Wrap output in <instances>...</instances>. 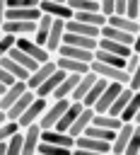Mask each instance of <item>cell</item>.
Returning a JSON list of instances; mask_svg holds the SVG:
<instances>
[{
  "label": "cell",
  "instance_id": "cell-44",
  "mask_svg": "<svg viewBox=\"0 0 140 155\" xmlns=\"http://www.w3.org/2000/svg\"><path fill=\"white\" fill-rule=\"evenodd\" d=\"M133 90H140V61H138V65H135V70L130 73V82H128Z\"/></svg>",
  "mask_w": 140,
  "mask_h": 155
},
{
  "label": "cell",
  "instance_id": "cell-11",
  "mask_svg": "<svg viewBox=\"0 0 140 155\" xmlns=\"http://www.w3.org/2000/svg\"><path fill=\"white\" fill-rule=\"evenodd\" d=\"M41 140L53 143V145H60V148H68V150L75 148V136H70L68 131H58V128H46V131H41Z\"/></svg>",
  "mask_w": 140,
  "mask_h": 155
},
{
  "label": "cell",
  "instance_id": "cell-43",
  "mask_svg": "<svg viewBox=\"0 0 140 155\" xmlns=\"http://www.w3.org/2000/svg\"><path fill=\"white\" fill-rule=\"evenodd\" d=\"M10 10L14 7H39V0H5Z\"/></svg>",
  "mask_w": 140,
  "mask_h": 155
},
{
  "label": "cell",
  "instance_id": "cell-20",
  "mask_svg": "<svg viewBox=\"0 0 140 155\" xmlns=\"http://www.w3.org/2000/svg\"><path fill=\"white\" fill-rule=\"evenodd\" d=\"M51 27H53V17L41 12V17H39V22H36V31L31 34V39H34L36 44L46 46V41H48V34H51Z\"/></svg>",
  "mask_w": 140,
  "mask_h": 155
},
{
  "label": "cell",
  "instance_id": "cell-27",
  "mask_svg": "<svg viewBox=\"0 0 140 155\" xmlns=\"http://www.w3.org/2000/svg\"><path fill=\"white\" fill-rule=\"evenodd\" d=\"M34 97H36V92H34L31 87H29V90H24V94H22V97H19V99L7 109V119H14V121H17V119H19V114H22V111L34 102Z\"/></svg>",
  "mask_w": 140,
  "mask_h": 155
},
{
  "label": "cell",
  "instance_id": "cell-48",
  "mask_svg": "<svg viewBox=\"0 0 140 155\" xmlns=\"http://www.w3.org/2000/svg\"><path fill=\"white\" fill-rule=\"evenodd\" d=\"M133 51L135 53H140V29L135 31V36H133Z\"/></svg>",
  "mask_w": 140,
  "mask_h": 155
},
{
  "label": "cell",
  "instance_id": "cell-50",
  "mask_svg": "<svg viewBox=\"0 0 140 155\" xmlns=\"http://www.w3.org/2000/svg\"><path fill=\"white\" fill-rule=\"evenodd\" d=\"M0 155H7V140H0Z\"/></svg>",
  "mask_w": 140,
  "mask_h": 155
},
{
  "label": "cell",
  "instance_id": "cell-24",
  "mask_svg": "<svg viewBox=\"0 0 140 155\" xmlns=\"http://www.w3.org/2000/svg\"><path fill=\"white\" fill-rule=\"evenodd\" d=\"M41 17V10L39 7H14L5 12V19H22V22H36Z\"/></svg>",
  "mask_w": 140,
  "mask_h": 155
},
{
  "label": "cell",
  "instance_id": "cell-55",
  "mask_svg": "<svg viewBox=\"0 0 140 155\" xmlns=\"http://www.w3.org/2000/svg\"><path fill=\"white\" fill-rule=\"evenodd\" d=\"M0 36H2V29H0Z\"/></svg>",
  "mask_w": 140,
  "mask_h": 155
},
{
  "label": "cell",
  "instance_id": "cell-26",
  "mask_svg": "<svg viewBox=\"0 0 140 155\" xmlns=\"http://www.w3.org/2000/svg\"><path fill=\"white\" fill-rule=\"evenodd\" d=\"M56 65L65 73H87L89 70V63L84 61H75V58H68V56H53Z\"/></svg>",
  "mask_w": 140,
  "mask_h": 155
},
{
  "label": "cell",
  "instance_id": "cell-10",
  "mask_svg": "<svg viewBox=\"0 0 140 155\" xmlns=\"http://www.w3.org/2000/svg\"><path fill=\"white\" fill-rule=\"evenodd\" d=\"M123 90V85L121 82H106V87H104V92L99 94V99L94 102V111L97 114H101V111H109V107H111V102L118 97V92Z\"/></svg>",
  "mask_w": 140,
  "mask_h": 155
},
{
  "label": "cell",
  "instance_id": "cell-42",
  "mask_svg": "<svg viewBox=\"0 0 140 155\" xmlns=\"http://www.w3.org/2000/svg\"><path fill=\"white\" fill-rule=\"evenodd\" d=\"M126 15H128L130 19H140V0H128Z\"/></svg>",
  "mask_w": 140,
  "mask_h": 155
},
{
  "label": "cell",
  "instance_id": "cell-15",
  "mask_svg": "<svg viewBox=\"0 0 140 155\" xmlns=\"http://www.w3.org/2000/svg\"><path fill=\"white\" fill-rule=\"evenodd\" d=\"M56 56H68V58L84 61V63H92V61H94V51L80 48V46H70V44H60V48L56 51Z\"/></svg>",
  "mask_w": 140,
  "mask_h": 155
},
{
  "label": "cell",
  "instance_id": "cell-30",
  "mask_svg": "<svg viewBox=\"0 0 140 155\" xmlns=\"http://www.w3.org/2000/svg\"><path fill=\"white\" fill-rule=\"evenodd\" d=\"M0 65H5V68L12 73L14 80H27V78H29V70H27L22 63H17L12 56H2V58H0Z\"/></svg>",
  "mask_w": 140,
  "mask_h": 155
},
{
  "label": "cell",
  "instance_id": "cell-34",
  "mask_svg": "<svg viewBox=\"0 0 140 155\" xmlns=\"http://www.w3.org/2000/svg\"><path fill=\"white\" fill-rule=\"evenodd\" d=\"M106 82H109V80H104V78H97V82H94V85L89 87V92L84 94V99H82V104H84V107H94V102H97V99H99V94L104 92V87H106Z\"/></svg>",
  "mask_w": 140,
  "mask_h": 155
},
{
  "label": "cell",
  "instance_id": "cell-45",
  "mask_svg": "<svg viewBox=\"0 0 140 155\" xmlns=\"http://www.w3.org/2000/svg\"><path fill=\"white\" fill-rule=\"evenodd\" d=\"M0 82H5V85H12V82H17V80L12 78V73H10L5 65H0Z\"/></svg>",
  "mask_w": 140,
  "mask_h": 155
},
{
  "label": "cell",
  "instance_id": "cell-46",
  "mask_svg": "<svg viewBox=\"0 0 140 155\" xmlns=\"http://www.w3.org/2000/svg\"><path fill=\"white\" fill-rule=\"evenodd\" d=\"M113 2H116V0H99V7H101V12H104L106 17H109V15H113V10H116V7H113Z\"/></svg>",
  "mask_w": 140,
  "mask_h": 155
},
{
  "label": "cell",
  "instance_id": "cell-38",
  "mask_svg": "<svg viewBox=\"0 0 140 155\" xmlns=\"http://www.w3.org/2000/svg\"><path fill=\"white\" fill-rule=\"evenodd\" d=\"M36 153H41V155H70L72 150H68V148H60V145H53V143H46V140H39V145H36Z\"/></svg>",
  "mask_w": 140,
  "mask_h": 155
},
{
  "label": "cell",
  "instance_id": "cell-16",
  "mask_svg": "<svg viewBox=\"0 0 140 155\" xmlns=\"http://www.w3.org/2000/svg\"><path fill=\"white\" fill-rule=\"evenodd\" d=\"M22 131H24V148H22V155L36 153V145H39V140H41V126H39V121L31 124V126H27V128H22Z\"/></svg>",
  "mask_w": 140,
  "mask_h": 155
},
{
  "label": "cell",
  "instance_id": "cell-19",
  "mask_svg": "<svg viewBox=\"0 0 140 155\" xmlns=\"http://www.w3.org/2000/svg\"><path fill=\"white\" fill-rule=\"evenodd\" d=\"M94 107H82V111L77 114V119L72 121V126L68 128V133L70 136H80V133H84V128L92 124V119H94Z\"/></svg>",
  "mask_w": 140,
  "mask_h": 155
},
{
  "label": "cell",
  "instance_id": "cell-39",
  "mask_svg": "<svg viewBox=\"0 0 140 155\" xmlns=\"http://www.w3.org/2000/svg\"><path fill=\"white\" fill-rule=\"evenodd\" d=\"M126 155H140V124H135V128H133V133H130Z\"/></svg>",
  "mask_w": 140,
  "mask_h": 155
},
{
  "label": "cell",
  "instance_id": "cell-4",
  "mask_svg": "<svg viewBox=\"0 0 140 155\" xmlns=\"http://www.w3.org/2000/svg\"><path fill=\"white\" fill-rule=\"evenodd\" d=\"M46 104H48V99L46 97H34V102L19 114V119H17V124H19V128H27V126H31V124H36L39 119H41V114H43V109H46Z\"/></svg>",
  "mask_w": 140,
  "mask_h": 155
},
{
  "label": "cell",
  "instance_id": "cell-1",
  "mask_svg": "<svg viewBox=\"0 0 140 155\" xmlns=\"http://www.w3.org/2000/svg\"><path fill=\"white\" fill-rule=\"evenodd\" d=\"M106 153H111V140H101V138H94L87 133L75 136L72 155H106Z\"/></svg>",
  "mask_w": 140,
  "mask_h": 155
},
{
  "label": "cell",
  "instance_id": "cell-14",
  "mask_svg": "<svg viewBox=\"0 0 140 155\" xmlns=\"http://www.w3.org/2000/svg\"><path fill=\"white\" fill-rule=\"evenodd\" d=\"M97 78H99V75H97L92 68H89L87 73H82V75H80V80H77V87H75V90H72V94H70V99H72V102H82V99H84V94L89 92V87L97 82Z\"/></svg>",
  "mask_w": 140,
  "mask_h": 155
},
{
  "label": "cell",
  "instance_id": "cell-28",
  "mask_svg": "<svg viewBox=\"0 0 140 155\" xmlns=\"http://www.w3.org/2000/svg\"><path fill=\"white\" fill-rule=\"evenodd\" d=\"M133 92H135V90H133L130 85H123V90L118 92V97L111 102V107H109V114H111V116H121V111H123V109H126V104L130 102Z\"/></svg>",
  "mask_w": 140,
  "mask_h": 155
},
{
  "label": "cell",
  "instance_id": "cell-41",
  "mask_svg": "<svg viewBox=\"0 0 140 155\" xmlns=\"http://www.w3.org/2000/svg\"><path fill=\"white\" fill-rule=\"evenodd\" d=\"M14 44H17V36H14V34H2V36H0V58L7 56Z\"/></svg>",
  "mask_w": 140,
  "mask_h": 155
},
{
  "label": "cell",
  "instance_id": "cell-32",
  "mask_svg": "<svg viewBox=\"0 0 140 155\" xmlns=\"http://www.w3.org/2000/svg\"><path fill=\"white\" fill-rule=\"evenodd\" d=\"M94 61H101V63H109V65H116V68H126V61L123 56H116V53H109L104 48H97L94 51Z\"/></svg>",
  "mask_w": 140,
  "mask_h": 155
},
{
  "label": "cell",
  "instance_id": "cell-51",
  "mask_svg": "<svg viewBox=\"0 0 140 155\" xmlns=\"http://www.w3.org/2000/svg\"><path fill=\"white\" fill-rule=\"evenodd\" d=\"M5 121H7V111H5V109H0V124H5Z\"/></svg>",
  "mask_w": 140,
  "mask_h": 155
},
{
  "label": "cell",
  "instance_id": "cell-17",
  "mask_svg": "<svg viewBox=\"0 0 140 155\" xmlns=\"http://www.w3.org/2000/svg\"><path fill=\"white\" fill-rule=\"evenodd\" d=\"M106 24H111V27H116V29H123V31H128V34H133V36H135V31L140 29V19H130L128 15H109V17H106Z\"/></svg>",
  "mask_w": 140,
  "mask_h": 155
},
{
  "label": "cell",
  "instance_id": "cell-23",
  "mask_svg": "<svg viewBox=\"0 0 140 155\" xmlns=\"http://www.w3.org/2000/svg\"><path fill=\"white\" fill-rule=\"evenodd\" d=\"M80 75H82V73H68V75L63 78V82L56 87V92H53V97H51V99H63V97H68V99H70L72 90L77 87V80H80Z\"/></svg>",
  "mask_w": 140,
  "mask_h": 155
},
{
  "label": "cell",
  "instance_id": "cell-8",
  "mask_svg": "<svg viewBox=\"0 0 140 155\" xmlns=\"http://www.w3.org/2000/svg\"><path fill=\"white\" fill-rule=\"evenodd\" d=\"M24 90H29V85H27V80H17V82H12V85H7L5 87V92L0 94V109H10L22 94H24Z\"/></svg>",
  "mask_w": 140,
  "mask_h": 155
},
{
  "label": "cell",
  "instance_id": "cell-12",
  "mask_svg": "<svg viewBox=\"0 0 140 155\" xmlns=\"http://www.w3.org/2000/svg\"><path fill=\"white\" fill-rule=\"evenodd\" d=\"M65 75H68L65 70L56 68V70H53V73H51V75H48V78H46V80H43V82H41V85L34 90V92H36L39 97H46V99H51V97H53V92H56V87L63 82V78H65Z\"/></svg>",
  "mask_w": 140,
  "mask_h": 155
},
{
  "label": "cell",
  "instance_id": "cell-31",
  "mask_svg": "<svg viewBox=\"0 0 140 155\" xmlns=\"http://www.w3.org/2000/svg\"><path fill=\"white\" fill-rule=\"evenodd\" d=\"M72 19H80V22H87V24H94V27L106 24V15L101 10H97V12H72Z\"/></svg>",
  "mask_w": 140,
  "mask_h": 155
},
{
  "label": "cell",
  "instance_id": "cell-25",
  "mask_svg": "<svg viewBox=\"0 0 140 155\" xmlns=\"http://www.w3.org/2000/svg\"><path fill=\"white\" fill-rule=\"evenodd\" d=\"M97 41H99V39L84 36V34H72V31H65V34H63V44L80 46V48H89V51H97Z\"/></svg>",
  "mask_w": 140,
  "mask_h": 155
},
{
  "label": "cell",
  "instance_id": "cell-18",
  "mask_svg": "<svg viewBox=\"0 0 140 155\" xmlns=\"http://www.w3.org/2000/svg\"><path fill=\"white\" fill-rule=\"evenodd\" d=\"M63 34H65V19H53V27H51V34H48V41H46V48L51 51V56H56V51L60 48Z\"/></svg>",
  "mask_w": 140,
  "mask_h": 155
},
{
  "label": "cell",
  "instance_id": "cell-54",
  "mask_svg": "<svg viewBox=\"0 0 140 155\" xmlns=\"http://www.w3.org/2000/svg\"><path fill=\"white\" fill-rule=\"evenodd\" d=\"M53 2H68V0H53Z\"/></svg>",
  "mask_w": 140,
  "mask_h": 155
},
{
  "label": "cell",
  "instance_id": "cell-33",
  "mask_svg": "<svg viewBox=\"0 0 140 155\" xmlns=\"http://www.w3.org/2000/svg\"><path fill=\"white\" fill-rule=\"evenodd\" d=\"M7 56H12V58H14L17 63H22V65H24V68H27L29 73H31V70H36V68L41 65L39 61H34V58H31L29 53H24V51H22V48H17V46H12V51H10Z\"/></svg>",
  "mask_w": 140,
  "mask_h": 155
},
{
  "label": "cell",
  "instance_id": "cell-40",
  "mask_svg": "<svg viewBox=\"0 0 140 155\" xmlns=\"http://www.w3.org/2000/svg\"><path fill=\"white\" fill-rule=\"evenodd\" d=\"M14 131H19V124L14 119H7L5 124H0V140H7Z\"/></svg>",
  "mask_w": 140,
  "mask_h": 155
},
{
  "label": "cell",
  "instance_id": "cell-29",
  "mask_svg": "<svg viewBox=\"0 0 140 155\" xmlns=\"http://www.w3.org/2000/svg\"><path fill=\"white\" fill-rule=\"evenodd\" d=\"M99 36H104V39H113V41H121V44L133 46V34H128V31H123V29H116V27H111V24H104Z\"/></svg>",
  "mask_w": 140,
  "mask_h": 155
},
{
  "label": "cell",
  "instance_id": "cell-6",
  "mask_svg": "<svg viewBox=\"0 0 140 155\" xmlns=\"http://www.w3.org/2000/svg\"><path fill=\"white\" fill-rule=\"evenodd\" d=\"M39 10L43 15H51L53 19H72V10L68 2H53V0H39Z\"/></svg>",
  "mask_w": 140,
  "mask_h": 155
},
{
  "label": "cell",
  "instance_id": "cell-47",
  "mask_svg": "<svg viewBox=\"0 0 140 155\" xmlns=\"http://www.w3.org/2000/svg\"><path fill=\"white\" fill-rule=\"evenodd\" d=\"M126 5H128V0H116L113 2V15H126Z\"/></svg>",
  "mask_w": 140,
  "mask_h": 155
},
{
  "label": "cell",
  "instance_id": "cell-22",
  "mask_svg": "<svg viewBox=\"0 0 140 155\" xmlns=\"http://www.w3.org/2000/svg\"><path fill=\"white\" fill-rule=\"evenodd\" d=\"M97 48H104V51H109V53H116V56H123V58H128V56L133 53V46H128V44H121V41H113V39H104V36H99V41H97Z\"/></svg>",
  "mask_w": 140,
  "mask_h": 155
},
{
  "label": "cell",
  "instance_id": "cell-13",
  "mask_svg": "<svg viewBox=\"0 0 140 155\" xmlns=\"http://www.w3.org/2000/svg\"><path fill=\"white\" fill-rule=\"evenodd\" d=\"M56 68H58V65H56V61H53V58H51V61H43V63H41L36 70H31V73H29L27 85H29L31 90H36V87H39V85H41V82H43V80H46V78H48V75H51Z\"/></svg>",
  "mask_w": 140,
  "mask_h": 155
},
{
  "label": "cell",
  "instance_id": "cell-21",
  "mask_svg": "<svg viewBox=\"0 0 140 155\" xmlns=\"http://www.w3.org/2000/svg\"><path fill=\"white\" fill-rule=\"evenodd\" d=\"M65 31L84 34V36H94V39H99L101 27H94V24H87V22H80V19H68V22H65Z\"/></svg>",
  "mask_w": 140,
  "mask_h": 155
},
{
  "label": "cell",
  "instance_id": "cell-3",
  "mask_svg": "<svg viewBox=\"0 0 140 155\" xmlns=\"http://www.w3.org/2000/svg\"><path fill=\"white\" fill-rule=\"evenodd\" d=\"M89 68H92L99 78H104V80H109V82H121V85H128V82H130V73H128L126 68H116V65H109V63H101V61H92Z\"/></svg>",
  "mask_w": 140,
  "mask_h": 155
},
{
  "label": "cell",
  "instance_id": "cell-35",
  "mask_svg": "<svg viewBox=\"0 0 140 155\" xmlns=\"http://www.w3.org/2000/svg\"><path fill=\"white\" fill-rule=\"evenodd\" d=\"M138 109H140V90H135V92H133L130 102H128V104H126V109L121 111V121H133V119H135V114H138Z\"/></svg>",
  "mask_w": 140,
  "mask_h": 155
},
{
  "label": "cell",
  "instance_id": "cell-52",
  "mask_svg": "<svg viewBox=\"0 0 140 155\" xmlns=\"http://www.w3.org/2000/svg\"><path fill=\"white\" fill-rule=\"evenodd\" d=\"M133 124H140V109H138V114H135V119H133Z\"/></svg>",
  "mask_w": 140,
  "mask_h": 155
},
{
  "label": "cell",
  "instance_id": "cell-36",
  "mask_svg": "<svg viewBox=\"0 0 140 155\" xmlns=\"http://www.w3.org/2000/svg\"><path fill=\"white\" fill-rule=\"evenodd\" d=\"M22 148H24V131L19 128L7 138V155H22Z\"/></svg>",
  "mask_w": 140,
  "mask_h": 155
},
{
  "label": "cell",
  "instance_id": "cell-37",
  "mask_svg": "<svg viewBox=\"0 0 140 155\" xmlns=\"http://www.w3.org/2000/svg\"><path fill=\"white\" fill-rule=\"evenodd\" d=\"M68 5H70L72 12H97V10H101L99 0H68Z\"/></svg>",
  "mask_w": 140,
  "mask_h": 155
},
{
  "label": "cell",
  "instance_id": "cell-7",
  "mask_svg": "<svg viewBox=\"0 0 140 155\" xmlns=\"http://www.w3.org/2000/svg\"><path fill=\"white\" fill-rule=\"evenodd\" d=\"M135 124L133 121H123L121 128L116 131L113 140H111V153L113 155H126V148H128V140H130V133H133Z\"/></svg>",
  "mask_w": 140,
  "mask_h": 155
},
{
  "label": "cell",
  "instance_id": "cell-49",
  "mask_svg": "<svg viewBox=\"0 0 140 155\" xmlns=\"http://www.w3.org/2000/svg\"><path fill=\"white\" fill-rule=\"evenodd\" d=\"M5 12H7V2L0 0V27H2V22H5Z\"/></svg>",
  "mask_w": 140,
  "mask_h": 155
},
{
  "label": "cell",
  "instance_id": "cell-2",
  "mask_svg": "<svg viewBox=\"0 0 140 155\" xmlns=\"http://www.w3.org/2000/svg\"><path fill=\"white\" fill-rule=\"evenodd\" d=\"M68 104H70L68 97H63V99H48V104H46V109H43V114H41V119H39L41 131H46V128H56V124H58L60 116L65 114Z\"/></svg>",
  "mask_w": 140,
  "mask_h": 155
},
{
  "label": "cell",
  "instance_id": "cell-5",
  "mask_svg": "<svg viewBox=\"0 0 140 155\" xmlns=\"http://www.w3.org/2000/svg\"><path fill=\"white\" fill-rule=\"evenodd\" d=\"M17 48H22L24 53H29L34 61H39V63H43V61H51L53 56H51V51L46 48V46H41V44H36L31 36H17V44H14Z\"/></svg>",
  "mask_w": 140,
  "mask_h": 155
},
{
  "label": "cell",
  "instance_id": "cell-53",
  "mask_svg": "<svg viewBox=\"0 0 140 155\" xmlns=\"http://www.w3.org/2000/svg\"><path fill=\"white\" fill-rule=\"evenodd\" d=\"M5 87H7V85H5V82H0V94L5 92Z\"/></svg>",
  "mask_w": 140,
  "mask_h": 155
},
{
  "label": "cell",
  "instance_id": "cell-9",
  "mask_svg": "<svg viewBox=\"0 0 140 155\" xmlns=\"http://www.w3.org/2000/svg\"><path fill=\"white\" fill-rule=\"evenodd\" d=\"M39 22V19H36ZM36 22H22V19H5L2 22V34H14V36H31L36 31Z\"/></svg>",
  "mask_w": 140,
  "mask_h": 155
}]
</instances>
